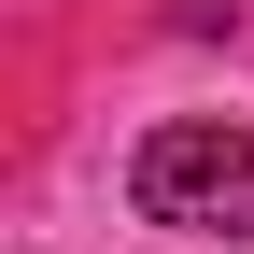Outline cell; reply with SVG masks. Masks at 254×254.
<instances>
[{"label":"cell","instance_id":"obj_1","mask_svg":"<svg viewBox=\"0 0 254 254\" xmlns=\"http://www.w3.org/2000/svg\"><path fill=\"white\" fill-rule=\"evenodd\" d=\"M127 198H141V226L240 240L254 226V141L226 113H170V127H141V155H127Z\"/></svg>","mask_w":254,"mask_h":254}]
</instances>
